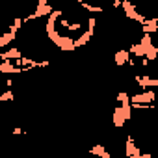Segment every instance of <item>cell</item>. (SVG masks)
<instances>
[{
  "label": "cell",
  "instance_id": "cell-5",
  "mask_svg": "<svg viewBox=\"0 0 158 158\" xmlns=\"http://www.w3.org/2000/svg\"><path fill=\"white\" fill-rule=\"evenodd\" d=\"M24 54H23V48L21 47H11V48H4V52L0 54L2 60H21Z\"/></svg>",
  "mask_w": 158,
  "mask_h": 158
},
{
  "label": "cell",
  "instance_id": "cell-2",
  "mask_svg": "<svg viewBox=\"0 0 158 158\" xmlns=\"http://www.w3.org/2000/svg\"><path fill=\"white\" fill-rule=\"evenodd\" d=\"M154 101H156V91L151 89V88H145V91L130 95L132 104H154Z\"/></svg>",
  "mask_w": 158,
  "mask_h": 158
},
{
  "label": "cell",
  "instance_id": "cell-4",
  "mask_svg": "<svg viewBox=\"0 0 158 158\" xmlns=\"http://www.w3.org/2000/svg\"><path fill=\"white\" fill-rule=\"evenodd\" d=\"M128 60H130V50H128V48H119V50L114 54V63H115L117 67L128 65Z\"/></svg>",
  "mask_w": 158,
  "mask_h": 158
},
{
  "label": "cell",
  "instance_id": "cell-8",
  "mask_svg": "<svg viewBox=\"0 0 158 158\" xmlns=\"http://www.w3.org/2000/svg\"><path fill=\"white\" fill-rule=\"evenodd\" d=\"M128 50H130V54L136 56V58H143V56H145V48H143V45H141L139 41H138V43H130Z\"/></svg>",
  "mask_w": 158,
  "mask_h": 158
},
{
  "label": "cell",
  "instance_id": "cell-9",
  "mask_svg": "<svg viewBox=\"0 0 158 158\" xmlns=\"http://www.w3.org/2000/svg\"><path fill=\"white\" fill-rule=\"evenodd\" d=\"M0 101L2 102H10V101H15V91L10 88V89H6L2 95H0Z\"/></svg>",
  "mask_w": 158,
  "mask_h": 158
},
{
  "label": "cell",
  "instance_id": "cell-10",
  "mask_svg": "<svg viewBox=\"0 0 158 158\" xmlns=\"http://www.w3.org/2000/svg\"><path fill=\"white\" fill-rule=\"evenodd\" d=\"M13 134H24V128H21V127H15V128H13Z\"/></svg>",
  "mask_w": 158,
  "mask_h": 158
},
{
  "label": "cell",
  "instance_id": "cell-6",
  "mask_svg": "<svg viewBox=\"0 0 158 158\" xmlns=\"http://www.w3.org/2000/svg\"><path fill=\"white\" fill-rule=\"evenodd\" d=\"M17 39V32H11V30H6L2 35H0V48H8V45L10 43H13Z\"/></svg>",
  "mask_w": 158,
  "mask_h": 158
},
{
  "label": "cell",
  "instance_id": "cell-1",
  "mask_svg": "<svg viewBox=\"0 0 158 158\" xmlns=\"http://www.w3.org/2000/svg\"><path fill=\"white\" fill-rule=\"evenodd\" d=\"M132 112H134L132 104H117L114 108V114H112V125H114V128L121 130L127 125V121L132 119Z\"/></svg>",
  "mask_w": 158,
  "mask_h": 158
},
{
  "label": "cell",
  "instance_id": "cell-3",
  "mask_svg": "<svg viewBox=\"0 0 158 158\" xmlns=\"http://www.w3.org/2000/svg\"><path fill=\"white\" fill-rule=\"evenodd\" d=\"M125 156L127 158H141L139 143H136V138L132 134H128L125 139Z\"/></svg>",
  "mask_w": 158,
  "mask_h": 158
},
{
  "label": "cell",
  "instance_id": "cell-7",
  "mask_svg": "<svg viewBox=\"0 0 158 158\" xmlns=\"http://www.w3.org/2000/svg\"><path fill=\"white\" fill-rule=\"evenodd\" d=\"M89 152H91V154H97V156H101V158H112V152L104 147V143H95V145L89 149Z\"/></svg>",
  "mask_w": 158,
  "mask_h": 158
}]
</instances>
